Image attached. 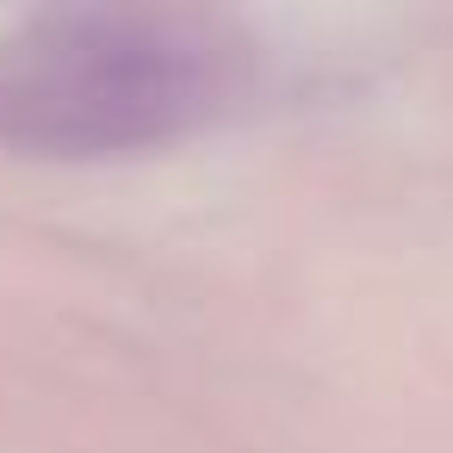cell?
I'll use <instances>...</instances> for the list:
<instances>
[{"label":"cell","mask_w":453,"mask_h":453,"mask_svg":"<svg viewBox=\"0 0 453 453\" xmlns=\"http://www.w3.org/2000/svg\"><path fill=\"white\" fill-rule=\"evenodd\" d=\"M205 100V50L168 19L81 13L0 57V137L44 156H112L168 137Z\"/></svg>","instance_id":"cell-1"}]
</instances>
